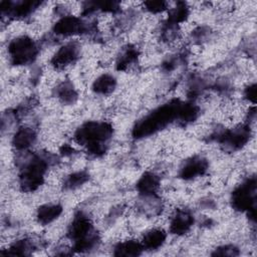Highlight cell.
Segmentation results:
<instances>
[{"label": "cell", "instance_id": "6da1fadb", "mask_svg": "<svg viewBox=\"0 0 257 257\" xmlns=\"http://www.w3.org/2000/svg\"><path fill=\"white\" fill-rule=\"evenodd\" d=\"M111 136L112 127L104 121L86 122L76 133L77 141L82 145H86L88 151L95 156L104 153V144Z\"/></svg>", "mask_w": 257, "mask_h": 257}, {"label": "cell", "instance_id": "7a4b0ae2", "mask_svg": "<svg viewBox=\"0 0 257 257\" xmlns=\"http://www.w3.org/2000/svg\"><path fill=\"white\" fill-rule=\"evenodd\" d=\"M180 106L181 103H177L176 101L157 108L137 123L136 127L134 128L135 137L141 138L152 135L165 127L174 118H179Z\"/></svg>", "mask_w": 257, "mask_h": 257}, {"label": "cell", "instance_id": "3957f363", "mask_svg": "<svg viewBox=\"0 0 257 257\" xmlns=\"http://www.w3.org/2000/svg\"><path fill=\"white\" fill-rule=\"evenodd\" d=\"M8 55L14 65H24L33 61L37 55V47L28 36H19L8 45Z\"/></svg>", "mask_w": 257, "mask_h": 257}, {"label": "cell", "instance_id": "277c9868", "mask_svg": "<svg viewBox=\"0 0 257 257\" xmlns=\"http://www.w3.org/2000/svg\"><path fill=\"white\" fill-rule=\"evenodd\" d=\"M47 163L40 157L32 158L29 163L24 167L20 175V185L26 192L36 190L44 179Z\"/></svg>", "mask_w": 257, "mask_h": 257}, {"label": "cell", "instance_id": "5b68a950", "mask_svg": "<svg viewBox=\"0 0 257 257\" xmlns=\"http://www.w3.org/2000/svg\"><path fill=\"white\" fill-rule=\"evenodd\" d=\"M255 180H248L237 188L232 196V204L236 210L254 211Z\"/></svg>", "mask_w": 257, "mask_h": 257}, {"label": "cell", "instance_id": "8992f818", "mask_svg": "<svg viewBox=\"0 0 257 257\" xmlns=\"http://www.w3.org/2000/svg\"><path fill=\"white\" fill-rule=\"evenodd\" d=\"M83 22L72 15H67L59 19L54 25V32L62 36H72L84 31Z\"/></svg>", "mask_w": 257, "mask_h": 257}, {"label": "cell", "instance_id": "52a82bcc", "mask_svg": "<svg viewBox=\"0 0 257 257\" xmlns=\"http://www.w3.org/2000/svg\"><path fill=\"white\" fill-rule=\"evenodd\" d=\"M79 48L74 42H69L62 45L52 57V64L57 68H62L73 63L78 57Z\"/></svg>", "mask_w": 257, "mask_h": 257}, {"label": "cell", "instance_id": "ba28073f", "mask_svg": "<svg viewBox=\"0 0 257 257\" xmlns=\"http://www.w3.org/2000/svg\"><path fill=\"white\" fill-rule=\"evenodd\" d=\"M194 223L193 216L184 210H179L172 218L170 223V231L176 235H182L189 231Z\"/></svg>", "mask_w": 257, "mask_h": 257}, {"label": "cell", "instance_id": "9c48e42d", "mask_svg": "<svg viewBox=\"0 0 257 257\" xmlns=\"http://www.w3.org/2000/svg\"><path fill=\"white\" fill-rule=\"evenodd\" d=\"M207 161L200 157H194L187 161L181 170V177L189 180L195 177L202 176L207 170Z\"/></svg>", "mask_w": 257, "mask_h": 257}, {"label": "cell", "instance_id": "30bf717a", "mask_svg": "<svg viewBox=\"0 0 257 257\" xmlns=\"http://www.w3.org/2000/svg\"><path fill=\"white\" fill-rule=\"evenodd\" d=\"M36 140L35 132L30 127L18 128L15 133L12 144L17 150H25L32 146Z\"/></svg>", "mask_w": 257, "mask_h": 257}, {"label": "cell", "instance_id": "8fae6325", "mask_svg": "<svg viewBox=\"0 0 257 257\" xmlns=\"http://www.w3.org/2000/svg\"><path fill=\"white\" fill-rule=\"evenodd\" d=\"M62 213V207L58 204H45L37 210V220L42 225H47L57 219Z\"/></svg>", "mask_w": 257, "mask_h": 257}, {"label": "cell", "instance_id": "7c38bea8", "mask_svg": "<svg viewBox=\"0 0 257 257\" xmlns=\"http://www.w3.org/2000/svg\"><path fill=\"white\" fill-rule=\"evenodd\" d=\"M159 186L160 179L153 173H146L143 177H141L137 184L138 191L145 196H151L155 194Z\"/></svg>", "mask_w": 257, "mask_h": 257}, {"label": "cell", "instance_id": "4fadbf2b", "mask_svg": "<svg viewBox=\"0 0 257 257\" xmlns=\"http://www.w3.org/2000/svg\"><path fill=\"white\" fill-rule=\"evenodd\" d=\"M166 240V233L161 229H152L148 231L141 241L144 250H154L161 247Z\"/></svg>", "mask_w": 257, "mask_h": 257}, {"label": "cell", "instance_id": "5bb4252c", "mask_svg": "<svg viewBox=\"0 0 257 257\" xmlns=\"http://www.w3.org/2000/svg\"><path fill=\"white\" fill-rule=\"evenodd\" d=\"M144 247L141 242L136 240L123 241L117 244L114 249V255L117 256H138L142 253Z\"/></svg>", "mask_w": 257, "mask_h": 257}, {"label": "cell", "instance_id": "9a60e30c", "mask_svg": "<svg viewBox=\"0 0 257 257\" xmlns=\"http://www.w3.org/2000/svg\"><path fill=\"white\" fill-rule=\"evenodd\" d=\"M116 80L110 74H102L98 76L92 84V89L98 94H108L115 88Z\"/></svg>", "mask_w": 257, "mask_h": 257}, {"label": "cell", "instance_id": "2e32d148", "mask_svg": "<svg viewBox=\"0 0 257 257\" xmlns=\"http://www.w3.org/2000/svg\"><path fill=\"white\" fill-rule=\"evenodd\" d=\"M57 97L63 102V103H72L77 98V93L72 84L68 81L62 82L58 85L56 89Z\"/></svg>", "mask_w": 257, "mask_h": 257}, {"label": "cell", "instance_id": "e0dca14e", "mask_svg": "<svg viewBox=\"0 0 257 257\" xmlns=\"http://www.w3.org/2000/svg\"><path fill=\"white\" fill-rule=\"evenodd\" d=\"M138 51L134 47L126 48L123 53L120 55L118 61H117V67L118 69H124L128 65H131L137 58Z\"/></svg>", "mask_w": 257, "mask_h": 257}, {"label": "cell", "instance_id": "ac0fdd59", "mask_svg": "<svg viewBox=\"0 0 257 257\" xmlns=\"http://www.w3.org/2000/svg\"><path fill=\"white\" fill-rule=\"evenodd\" d=\"M31 249V244L28 240H19L13 243L8 249L6 254L11 255H25Z\"/></svg>", "mask_w": 257, "mask_h": 257}, {"label": "cell", "instance_id": "d6986e66", "mask_svg": "<svg viewBox=\"0 0 257 257\" xmlns=\"http://www.w3.org/2000/svg\"><path fill=\"white\" fill-rule=\"evenodd\" d=\"M88 179L87 174L84 172H76L67 177L65 181V187L68 189H74L84 184Z\"/></svg>", "mask_w": 257, "mask_h": 257}, {"label": "cell", "instance_id": "ffe728a7", "mask_svg": "<svg viewBox=\"0 0 257 257\" xmlns=\"http://www.w3.org/2000/svg\"><path fill=\"white\" fill-rule=\"evenodd\" d=\"M146 9L152 13H159L163 12L164 10L167 9V3L163 1H150L145 3Z\"/></svg>", "mask_w": 257, "mask_h": 257}, {"label": "cell", "instance_id": "44dd1931", "mask_svg": "<svg viewBox=\"0 0 257 257\" xmlns=\"http://www.w3.org/2000/svg\"><path fill=\"white\" fill-rule=\"evenodd\" d=\"M244 95L249 101L254 102L255 101V95H256V86H255V84H249V86H247V88L245 89Z\"/></svg>", "mask_w": 257, "mask_h": 257}, {"label": "cell", "instance_id": "7402d4cb", "mask_svg": "<svg viewBox=\"0 0 257 257\" xmlns=\"http://www.w3.org/2000/svg\"><path fill=\"white\" fill-rule=\"evenodd\" d=\"M236 249L234 247H230V246H224L222 248H219L218 250H216L215 254L217 255H235L237 253H235Z\"/></svg>", "mask_w": 257, "mask_h": 257}]
</instances>
